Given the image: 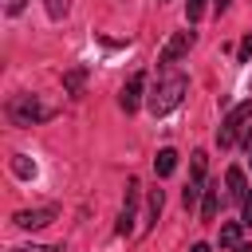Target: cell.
<instances>
[{"instance_id": "cell-24", "label": "cell", "mask_w": 252, "mask_h": 252, "mask_svg": "<svg viewBox=\"0 0 252 252\" xmlns=\"http://www.w3.org/2000/svg\"><path fill=\"white\" fill-rule=\"evenodd\" d=\"M236 252H252V248H248V244H236Z\"/></svg>"}, {"instance_id": "cell-13", "label": "cell", "mask_w": 252, "mask_h": 252, "mask_svg": "<svg viewBox=\"0 0 252 252\" xmlns=\"http://www.w3.org/2000/svg\"><path fill=\"white\" fill-rule=\"evenodd\" d=\"M201 12H205V0H185V20H189V24H197Z\"/></svg>"}, {"instance_id": "cell-22", "label": "cell", "mask_w": 252, "mask_h": 252, "mask_svg": "<svg viewBox=\"0 0 252 252\" xmlns=\"http://www.w3.org/2000/svg\"><path fill=\"white\" fill-rule=\"evenodd\" d=\"M213 4H217V12H228V4H232V0H213Z\"/></svg>"}, {"instance_id": "cell-7", "label": "cell", "mask_w": 252, "mask_h": 252, "mask_svg": "<svg viewBox=\"0 0 252 252\" xmlns=\"http://www.w3.org/2000/svg\"><path fill=\"white\" fill-rule=\"evenodd\" d=\"M173 169H177V150H169V146L158 150V158H154V173H158V177H169Z\"/></svg>"}, {"instance_id": "cell-15", "label": "cell", "mask_w": 252, "mask_h": 252, "mask_svg": "<svg viewBox=\"0 0 252 252\" xmlns=\"http://www.w3.org/2000/svg\"><path fill=\"white\" fill-rule=\"evenodd\" d=\"M201 177H205V154L197 150L193 154V181H201Z\"/></svg>"}, {"instance_id": "cell-5", "label": "cell", "mask_w": 252, "mask_h": 252, "mask_svg": "<svg viewBox=\"0 0 252 252\" xmlns=\"http://www.w3.org/2000/svg\"><path fill=\"white\" fill-rule=\"evenodd\" d=\"M55 205H43V209H24V213H16L12 220L20 224V228H43V224H51L55 220Z\"/></svg>"}, {"instance_id": "cell-1", "label": "cell", "mask_w": 252, "mask_h": 252, "mask_svg": "<svg viewBox=\"0 0 252 252\" xmlns=\"http://www.w3.org/2000/svg\"><path fill=\"white\" fill-rule=\"evenodd\" d=\"M185 91H189V79H185V75H177V71H169V75L150 91V98H146V102H150V114H154V118L169 114V110L185 98Z\"/></svg>"}, {"instance_id": "cell-21", "label": "cell", "mask_w": 252, "mask_h": 252, "mask_svg": "<svg viewBox=\"0 0 252 252\" xmlns=\"http://www.w3.org/2000/svg\"><path fill=\"white\" fill-rule=\"evenodd\" d=\"M12 252H59V248H43V244L35 248V244H32V248H12Z\"/></svg>"}, {"instance_id": "cell-2", "label": "cell", "mask_w": 252, "mask_h": 252, "mask_svg": "<svg viewBox=\"0 0 252 252\" xmlns=\"http://www.w3.org/2000/svg\"><path fill=\"white\" fill-rule=\"evenodd\" d=\"M248 122H252V98H248V102H236V106L228 110V118H224L220 130H217V142H220V146H232L236 134H240Z\"/></svg>"}, {"instance_id": "cell-14", "label": "cell", "mask_w": 252, "mask_h": 252, "mask_svg": "<svg viewBox=\"0 0 252 252\" xmlns=\"http://www.w3.org/2000/svg\"><path fill=\"white\" fill-rule=\"evenodd\" d=\"M63 87H67L71 94H79V87H83V71H71V75L63 79Z\"/></svg>"}, {"instance_id": "cell-11", "label": "cell", "mask_w": 252, "mask_h": 252, "mask_svg": "<svg viewBox=\"0 0 252 252\" xmlns=\"http://www.w3.org/2000/svg\"><path fill=\"white\" fill-rule=\"evenodd\" d=\"M161 201H165L161 189H154V193H150V209H146V224H154V217L161 213Z\"/></svg>"}, {"instance_id": "cell-12", "label": "cell", "mask_w": 252, "mask_h": 252, "mask_svg": "<svg viewBox=\"0 0 252 252\" xmlns=\"http://www.w3.org/2000/svg\"><path fill=\"white\" fill-rule=\"evenodd\" d=\"M12 169H16L20 177H32V173H35V165H32V161H28L24 154H16V158H12Z\"/></svg>"}, {"instance_id": "cell-16", "label": "cell", "mask_w": 252, "mask_h": 252, "mask_svg": "<svg viewBox=\"0 0 252 252\" xmlns=\"http://www.w3.org/2000/svg\"><path fill=\"white\" fill-rule=\"evenodd\" d=\"M181 201H185V209H193V205H197V181H193V185H185Z\"/></svg>"}, {"instance_id": "cell-20", "label": "cell", "mask_w": 252, "mask_h": 252, "mask_svg": "<svg viewBox=\"0 0 252 252\" xmlns=\"http://www.w3.org/2000/svg\"><path fill=\"white\" fill-rule=\"evenodd\" d=\"M4 12H12V16L24 12V0H4Z\"/></svg>"}, {"instance_id": "cell-9", "label": "cell", "mask_w": 252, "mask_h": 252, "mask_svg": "<svg viewBox=\"0 0 252 252\" xmlns=\"http://www.w3.org/2000/svg\"><path fill=\"white\" fill-rule=\"evenodd\" d=\"M217 205H220V185H209L205 205H201V220H217Z\"/></svg>"}, {"instance_id": "cell-4", "label": "cell", "mask_w": 252, "mask_h": 252, "mask_svg": "<svg viewBox=\"0 0 252 252\" xmlns=\"http://www.w3.org/2000/svg\"><path fill=\"white\" fill-rule=\"evenodd\" d=\"M189 47H193V32H177V35H173V39H169V43L161 47L158 63H161V67H169V63H177V59H181V55H185Z\"/></svg>"}, {"instance_id": "cell-18", "label": "cell", "mask_w": 252, "mask_h": 252, "mask_svg": "<svg viewBox=\"0 0 252 252\" xmlns=\"http://www.w3.org/2000/svg\"><path fill=\"white\" fill-rule=\"evenodd\" d=\"M47 12L59 20V16H67V0H47Z\"/></svg>"}, {"instance_id": "cell-19", "label": "cell", "mask_w": 252, "mask_h": 252, "mask_svg": "<svg viewBox=\"0 0 252 252\" xmlns=\"http://www.w3.org/2000/svg\"><path fill=\"white\" fill-rule=\"evenodd\" d=\"M240 224H252V193L244 197V217H240Z\"/></svg>"}, {"instance_id": "cell-6", "label": "cell", "mask_w": 252, "mask_h": 252, "mask_svg": "<svg viewBox=\"0 0 252 252\" xmlns=\"http://www.w3.org/2000/svg\"><path fill=\"white\" fill-rule=\"evenodd\" d=\"M142 83H146L142 75H130V83L122 87V94H118V102H122V110H126V114H130V110H134V106L142 102Z\"/></svg>"}, {"instance_id": "cell-17", "label": "cell", "mask_w": 252, "mask_h": 252, "mask_svg": "<svg viewBox=\"0 0 252 252\" xmlns=\"http://www.w3.org/2000/svg\"><path fill=\"white\" fill-rule=\"evenodd\" d=\"M248 59H252V32L240 39V63H248Z\"/></svg>"}, {"instance_id": "cell-3", "label": "cell", "mask_w": 252, "mask_h": 252, "mask_svg": "<svg viewBox=\"0 0 252 252\" xmlns=\"http://www.w3.org/2000/svg\"><path fill=\"white\" fill-rule=\"evenodd\" d=\"M8 118H12V122H20V126H32V122L47 118V106H39V98H35V94H16V98L8 102Z\"/></svg>"}, {"instance_id": "cell-8", "label": "cell", "mask_w": 252, "mask_h": 252, "mask_svg": "<svg viewBox=\"0 0 252 252\" xmlns=\"http://www.w3.org/2000/svg\"><path fill=\"white\" fill-rule=\"evenodd\" d=\"M224 189H228L232 201H244V197H248V189H244V173H240V169H228V173H224Z\"/></svg>"}, {"instance_id": "cell-23", "label": "cell", "mask_w": 252, "mask_h": 252, "mask_svg": "<svg viewBox=\"0 0 252 252\" xmlns=\"http://www.w3.org/2000/svg\"><path fill=\"white\" fill-rule=\"evenodd\" d=\"M189 252H209V244H193V248H189Z\"/></svg>"}, {"instance_id": "cell-10", "label": "cell", "mask_w": 252, "mask_h": 252, "mask_svg": "<svg viewBox=\"0 0 252 252\" xmlns=\"http://www.w3.org/2000/svg\"><path fill=\"white\" fill-rule=\"evenodd\" d=\"M240 244V224H220V248H236Z\"/></svg>"}]
</instances>
